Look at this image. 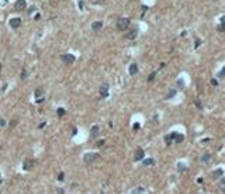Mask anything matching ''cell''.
Masks as SVG:
<instances>
[{
	"label": "cell",
	"instance_id": "6da1fadb",
	"mask_svg": "<svg viewBox=\"0 0 225 194\" xmlns=\"http://www.w3.org/2000/svg\"><path fill=\"white\" fill-rule=\"evenodd\" d=\"M117 27L120 31H125L128 27H130V18H125V17H120L117 21Z\"/></svg>",
	"mask_w": 225,
	"mask_h": 194
},
{
	"label": "cell",
	"instance_id": "7a4b0ae2",
	"mask_svg": "<svg viewBox=\"0 0 225 194\" xmlns=\"http://www.w3.org/2000/svg\"><path fill=\"white\" fill-rule=\"evenodd\" d=\"M97 159H100L99 153H86V155L83 156L84 163H91V162H94V160H97Z\"/></svg>",
	"mask_w": 225,
	"mask_h": 194
},
{
	"label": "cell",
	"instance_id": "3957f363",
	"mask_svg": "<svg viewBox=\"0 0 225 194\" xmlns=\"http://www.w3.org/2000/svg\"><path fill=\"white\" fill-rule=\"evenodd\" d=\"M61 59L63 60V63H66V65H70V63H73L75 62V55H70V54H63V55L61 56Z\"/></svg>",
	"mask_w": 225,
	"mask_h": 194
},
{
	"label": "cell",
	"instance_id": "277c9868",
	"mask_svg": "<svg viewBox=\"0 0 225 194\" xmlns=\"http://www.w3.org/2000/svg\"><path fill=\"white\" fill-rule=\"evenodd\" d=\"M143 158H145V152H143V149L138 148V149L135 151V153H134V160L135 162H141V160H143Z\"/></svg>",
	"mask_w": 225,
	"mask_h": 194
},
{
	"label": "cell",
	"instance_id": "5b68a950",
	"mask_svg": "<svg viewBox=\"0 0 225 194\" xmlns=\"http://www.w3.org/2000/svg\"><path fill=\"white\" fill-rule=\"evenodd\" d=\"M108 90H110V86H108V83H103L101 86H100V97H107L108 96Z\"/></svg>",
	"mask_w": 225,
	"mask_h": 194
},
{
	"label": "cell",
	"instance_id": "8992f818",
	"mask_svg": "<svg viewBox=\"0 0 225 194\" xmlns=\"http://www.w3.org/2000/svg\"><path fill=\"white\" fill-rule=\"evenodd\" d=\"M170 138H172V141H174V142H182L183 141V138H184V137H183L182 134H179V132H172V134H170Z\"/></svg>",
	"mask_w": 225,
	"mask_h": 194
},
{
	"label": "cell",
	"instance_id": "52a82bcc",
	"mask_svg": "<svg viewBox=\"0 0 225 194\" xmlns=\"http://www.w3.org/2000/svg\"><path fill=\"white\" fill-rule=\"evenodd\" d=\"M10 26L13 27V28H18V27L21 26V18H18V17H14L10 20Z\"/></svg>",
	"mask_w": 225,
	"mask_h": 194
},
{
	"label": "cell",
	"instance_id": "ba28073f",
	"mask_svg": "<svg viewBox=\"0 0 225 194\" xmlns=\"http://www.w3.org/2000/svg\"><path fill=\"white\" fill-rule=\"evenodd\" d=\"M32 163H34L32 159H26L24 163H23V169H24V170H30V169L32 167Z\"/></svg>",
	"mask_w": 225,
	"mask_h": 194
},
{
	"label": "cell",
	"instance_id": "9c48e42d",
	"mask_svg": "<svg viewBox=\"0 0 225 194\" xmlns=\"http://www.w3.org/2000/svg\"><path fill=\"white\" fill-rule=\"evenodd\" d=\"M26 0H17V3H16V9L18 10V11H21V10L26 9Z\"/></svg>",
	"mask_w": 225,
	"mask_h": 194
},
{
	"label": "cell",
	"instance_id": "30bf717a",
	"mask_svg": "<svg viewBox=\"0 0 225 194\" xmlns=\"http://www.w3.org/2000/svg\"><path fill=\"white\" fill-rule=\"evenodd\" d=\"M99 132H100L99 125H93V127H91V129H90V137H91V138H96Z\"/></svg>",
	"mask_w": 225,
	"mask_h": 194
},
{
	"label": "cell",
	"instance_id": "8fae6325",
	"mask_svg": "<svg viewBox=\"0 0 225 194\" xmlns=\"http://www.w3.org/2000/svg\"><path fill=\"white\" fill-rule=\"evenodd\" d=\"M137 35H138V28L137 27H134L132 30L128 32V35H127V38H130V39H134V38H137Z\"/></svg>",
	"mask_w": 225,
	"mask_h": 194
},
{
	"label": "cell",
	"instance_id": "7c38bea8",
	"mask_svg": "<svg viewBox=\"0 0 225 194\" xmlns=\"http://www.w3.org/2000/svg\"><path fill=\"white\" fill-rule=\"evenodd\" d=\"M201 162H203L204 165H208L211 162V155H210V153H203V155H201Z\"/></svg>",
	"mask_w": 225,
	"mask_h": 194
},
{
	"label": "cell",
	"instance_id": "4fadbf2b",
	"mask_svg": "<svg viewBox=\"0 0 225 194\" xmlns=\"http://www.w3.org/2000/svg\"><path fill=\"white\" fill-rule=\"evenodd\" d=\"M138 73V66H137V63H131L130 65V75L131 76H134V75Z\"/></svg>",
	"mask_w": 225,
	"mask_h": 194
},
{
	"label": "cell",
	"instance_id": "5bb4252c",
	"mask_svg": "<svg viewBox=\"0 0 225 194\" xmlns=\"http://www.w3.org/2000/svg\"><path fill=\"white\" fill-rule=\"evenodd\" d=\"M101 27H103V23H101V21H94L93 24H91V28H93L94 31L101 30Z\"/></svg>",
	"mask_w": 225,
	"mask_h": 194
},
{
	"label": "cell",
	"instance_id": "9a60e30c",
	"mask_svg": "<svg viewBox=\"0 0 225 194\" xmlns=\"http://www.w3.org/2000/svg\"><path fill=\"white\" fill-rule=\"evenodd\" d=\"M222 169H215L214 172H212V179H218V177H221L222 176Z\"/></svg>",
	"mask_w": 225,
	"mask_h": 194
},
{
	"label": "cell",
	"instance_id": "2e32d148",
	"mask_svg": "<svg viewBox=\"0 0 225 194\" xmlns=\"http://www.w3.org/2000/svg\"><path fill=\"white\" fill-rule=\"evenodd\" d=\"M142 163L145 165V166H152V165H155V159H152V158H149V159H143Z\"/></svg>",
	"mask_w": 225,
	"mask_h": 194
},
{
	"label": "cell",
	"instance_id": "e0dca14e",
	"mask_svg": "<svg viewBox=\"0 0 225 194\" xmlns=\"http://www.w3.org/2000/svg\"><path fill=\"white\" fill-rule=\"evenodd\" d=\"M56 114H58V115L59 117H63L66 114V111H65V108H58V110H56Z\"/></svg>",
	"mask_w": 225,
	"mask_h": 194
},
{
	"label": "cell",
	"instance_id": "ac0fdd59",
	"mask_svg": "<svg viewBox=\"0 0 225 194\" xmlns=\"http://www.w3.org/2000/svg\"><path fill=\"white\" fill-rule=\"evenodd\" d=\"M145 190H143V187H138V189H134L132 190V194H141V193H143Z\"/></svg>",
	"mask_w": 225,
	"mask_h": 194
},
{
	"label": "cell",
	"instance_id": "d6986e66",
	"mask_svg": "<svg viewBox=\"0 0 225 194\" xmlns=\"http://www.w3.org/2000/svg\"><path fill=\"white\" fill-rule=\"evenodd\" d=\"M155 78H156V72H152V73L148 76V82H153V80H155Z\"/></svg>",
	"mask_w": 225,
	"mask_h": 194
},
{
	"label": "cell",
	"instance_id": "ffe728a7",
	"mask_svg": "<svg viewBox=\"0 0 225 194\" xmlns=\"http://www.w3.org/2000/svg\"><path fill=\"white\" fill-rule=\"evenodd\" d=\"M176 96V90H170L168 93V96H166V99H172V97H174Z\"/></svg>",
	"mask_w": 225,
	"mask_h": 194
},
{
	"label": "cell",
	"instance_id": "44dd1931",
	"mask_svg": "<svg viewBox=\"0 0 225 194\" xmlns=\"http://www.w3.org/2000/svg\"><path fill=\"white\" fill-rule=\"evenodd\" d=\"M177 87L179 89H184V82H183V79H179L177 80Z\"/></svg>",
	"mask_w": 225,
	"mask_h": 194
},
{
	"label": "cell",
	"instance_id": "7402d4cb",
	"mask_svg": "<svg viewBox=\"0 0 225 194\" xmlns=\"http://www.w3.org/2000/svg\"><path fill=\"white\" fill-rule=\"evenodd\" d=\"M165 142H166V145H170V143L173 142L172 138H170V135H166V137H165Z\"/></svg>",
	"mask_w": 225,
	"mask_h": 194
},
{
	"label": "cell",
	"instance_id": "603a6c76",
	"mask_svg": "<svg viewBox=\"0 0 225 194\" xmlns=\"http://www.w3.org/2000/svg\"><path fill=\"white\" fill-rule=\"evenodd\" d=\"M220 189L222 190V191H225V179H222V180L220 181Z\"/></svg>",
	"mask_w": 225,
	"mask_h": 194
},
{
	"label": "cell",
	"instance_id": "cb8c5ba5",
	"mask_svg": "<svg viewBox=\"0 0 225 194\" xmlns=\"http://www.w3.org/2000/svg\"><path fill=\"white\" fill-rule=\"evenodd\" d=\"M63 179H65V174H63V172H61L59 174H58V180H59V181H62Z\"/></svg>",
	"mask_w": 225,
	"mask_h": 194
},
{
	"label": "cell",
	"instance_id": "d4e9b609",
	"mask_svg": "<svg viewBox=\"0 0 225 194\" xmlns=\"http://www.w3.org/2000/svg\"><path fill=\"white\" fill-rule=\"evenodd\" d=\"M27 78V69H23L21 72V79H26Z\"/></svg>",
	"mask_w": 225,
	"mask_h": 194
},
{
	"label": "cell",
	"instance_id": "484cf974",
	"mask_svg": "<svg viewBox=\"0 0 225 194\" xmlns=\"http://www.w3.org/2000/svg\"><path fill=\"white\" fill-rule=\"evenodd\" d=\"M41 94H42V90H39V89H37V90H35V97H39Z\"/></svg>",
	"mask_w": 225,
	"mask_h": 194
},
{
	"label": "cell",
	"instance_id": "4316f807",
	"mask_svg": "<svg viewBox=\"0 0 225 194\" xmlns=\"http://www.w3.org/2000/svg\"><path fill=\"white\" fill-rule=\"evenodd\" d=\"M177 169H179V170H186V166H184V165H182V163H179L177 165Z\"/></svg>",
	"mask_w": 225,
	"mask_h": 194
},
{
	"label": "cell",
	"instance_id": "83f0119b",
	"mask_svg": "<svg viewBox=\"0 0 225 194\" xmlns=\"http://www.w3.org/2000/svg\"><path fill=\"white\" fill-rule=\"evenodd\" d=\"M132 129H134V131H138L139 129V122H135L134 127H132Z\"/></svg>",
	"mask_w": 225,
	"mask_h": 194
},
{
	"label": "cell",
	"instance_id": "f1b7e54d",
	"mask_svg": "<svg viewBox=\"0 0 225 194\" xmlns=\"http://www.w3.org/2000/svg\"><path fill=\"white\" fill-rule=\"evenodd\" d=\"M225 76V68H222V70L220 72V78H224Z\"/></svg>",
	"mask_w": 225,
	"mask_h": 194
},
{
	"label": "cell",
	"instance_id": "f546056e",
	"mask_svg": "<svg viewBox=\"0 0 225 194\" xmlns=\"http://www.w3.org/2000/svg\"><path fill=\"white\" fill-rule=\"evenodd\" d=\"M200 44H201V39H198V38H197V39H196V48L198 47Z\"/></svg>",
	"mask_w": 225,
	"mask_h": 194
},
{
	"label": "cell",
	"instance_id": "4dcf8cb0",
	"mask_svg": "<svg viewBox=\"0 0 225 194\" xmlns=\"http://www.w3.org/2000/svg\"><path fill=\"white\" fill-rule=\"evenodd\" d=\"M16 124H17V120H13L11 122H10V127H14Z\"/></svg>",
	"mask_w": 225,
	"mask_h": 194
},
{
	"label": "cell",
	"instance_id": "1f68e13d",
	"mask_svg": "<svg viewBox=\"0 0 225 194\" xmlns=\"http://www.w3.org/2000/svg\"><path fill=\"white\" fill-rule=\"evenodd\" d=\"M225 30V26H222V24H221L220 27H218V31H224Z\"/></svg>",
	"mask_w": 225,
	"mask_h": 194
},
{
	"label": "cell",
	"instance_id": "d6a6232c",
	"mask_svg": "<svg viewBox=\"0 0 225 194\" xmlns=\"http://www.w3.org/2000/svg\"><path fill=\"white\" fill-rule=\"evenodd\" d=\"M221 24H222V26H225V16H224V17H221Z\"/></svg>",
	"mask_w": 225,
	"mask_h": 194
},
{
	"label": "cell",
	"instance_id": "836d02e7",
	"mask_svg": "<svg viewBox=\"0 0 225 194\" xmlns=\"http://www.w3.org/2000/svg\"><path fill=\"white\" fill-rule=\"evenodd\" d=\"M0 125H1V127H4V125H6V121L4 120H0Z\"/></svg>",
	"mask_w": 225,
	"mask_h": 194
},
{
	"label": "cell",
	"instance_id": "e575fe53",
	"mask_svg": "<svg viewBox=\"0 0 225 194\" xmlns=\"http://www.w3.org/2000/svg\"><path fill=\"white\" fill-rule=\"evenodd\" d=\"M211 83H212V84H214V86H217V84H218V82H217L215 79H212V80H211Z\"/></svg>",
	"mask_w": 225,
	"mask_h": 194
},
{
	"label": "cell",
	"instance_id": "d590c367",
	"mask_svg": "<svg viewBox=\"0 0 225 194\" xmlns=\"http://www.w3.org/2000/svg\"><path fill=\"white\" fill-rule=\"evenodd\" d=\"M76 134H78V129H76V128H73V131H72V135H73V137H75V135H76Z\"/></svg>",
	"mask_w": 225,
	"mask_h": 194
},
{
	"label": "cell",
	"instance_id": "8d00e7d4",
	"mask_svg": "<svg viewBox=\"0 0 225 194\" xmlns=\"http://www.w3.org/2000/svg\"><path fill=\"white\" fill-rule=\"evenodd\" d=\"M44 127H45V122H41V124L38 125V128H39V129H41V128H44Z\"/></svg>",
	"mask_w": 225,
	"mask_h": 194
},
{
	"label": "cell",
	"instance_id": "74e56055",
	"mask_svg": "<svg viewBox=\"0 0 225 194\" xmlns=\"http://www.w3.org/2000/svg\"><path fill=\"white\" fill-rule=\"evenodd\" d=\"M103 143H104V141H99V142H97V146H101Z\"/></svg>",
	"mask_w": 225,
	"mask_h": 194
},
{
	"label": "cell",
	"instance_id": "f35d334b",
	"mask_svg": "<svg viewBox=\"0 0 225 194\" xmlns=\"http://www.w3.org/2000/svg\"><path fill=\"white\" fill-rule=\"evenodd\" d=\"M0 183H1V176H0Z\"/></svg>",
	"mask_w": 225,
	"mask_h": 194
},
{
	"label": "cell",
	"instance_id": "ab89813d",
	"mask_svg": "<svg viewBox=\"0 0 225 194\" xmlns=\"http://www.w3.org/2000/svg\"><path fill=\"white\" fill-rule=\"evenodd\" d=\"M0 69H1V65H0Z\"/></svg>",
	"mask_w": 225,
	"mask_h": 194
}]
</instances>
